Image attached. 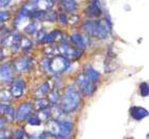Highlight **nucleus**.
<instances>
[{"label":"nucleus","instance_id":"obj_9","mask_svg":"<svg viewBox=\"0 0 149 139\" xmlns=\"http://www.w3.org/2000/svg\"><path fill=\"white\" fill-rule=\"evenodd\" d=\"M33 66V61L31 58L29 57H22L19 58L15 61L14 67L16 70H18L19 72H27Z\"/></svg>","mask_w":149,"mask_h":139},{"label":"nucleus","instance_id":"obj_31","mask_svg":"<svg viewBox=\"0 0 149 139\" xmlns=\"http://www.w3.org/2000/svg\"><path fill=\"white\" fill-rule=\"evenodd\" d=\"M49 65H50V59H44L41 61V68H43L46 71H49Z\"/></svg>","mask_w":149,"mask_h":139},{"label":"nucleus","instance_id":"obj_18","mask_svg":"<svg viewBox=\"0 0 149 139\" xmlns=\"http://www.w3.org/2000/svg\"><path fill=\"white\" fill-rule=\"evenodd\" d=\"M1 113H3L4 116L8 119L15 118L16 116L15 109L12 106H10V105H1Z\"/></svg>","mask_w":149,"mask_h":139},{"label":"nucleus","instance_id":"obj_7","mask_svg":"<svg viewBox=\"0 0 149 139\" xmlns=\"http://www.w3.org/2000/svg\"><path fill=\"white\" fill-rule=\"evenodd\" d=\"M33 104L31 102H23L18 107L17 111H16V116L15 119H17L18 121H24L28 117L31 115L32 111H33Z\"/></svg>","mask_w":149,"mask_h":139},{"label":"nucleus","instance_id":"obj_3","mask_svg":"<svg viewBox=\"0 0 149 139\" xmlns=\"http://www.w3.org/2000/svg\"><path fill=\"white\" fill-rule=\"evenodd\" d=\"M47 130L50 135L58 139H68L71 136L73 124L66 119H50L47 122Z\"/></svg>","mask_w":149,"mask_h":139},{"label":"nucleus","instance_id":"obj_32","mask_svg":"<svg viewBox=\"0 0 149 139\" xmlns=\"http://www.w3.org/2000/svg\"><path fill=\"white\" fill-rule=\"evenodd\" d=\"M47 136V134L45 132H40V133H33V134L30 136V139H44L45 137Z\"/></svg>","mask_w":149,"mask_h":139},{"label":"nucleus","instance_id":"obj_26","mask_svg":"<svg viewBox=\"0 0 149 139\" xmlns=\"http://www.w3.org/2000/svg\"><path fill=\"white\" fill-rule=\"evenodd\" d=\"M56 19H57L56 13L53 12V11H51V10L46 11V15H45L44 20H47V21H55Z\"/></svg>","mask_w":149,"mask_h":139},{"label":"nucleus","instance_id":"obj_13","mask_svg":"<svg viewBox=\"0 0 149 139\" xmlns=\"http://www.w3.org/2000/svg\"><path fill=\"white\" fill-rule=\"evenodd\" d=\"M129 113H130L132 118L136 119V120H141V119L145 118V117H147L149 115V112L145 108L138 107V106L132 107L130 109V111H129Z\"/></svg>","mask_w":149,"mask_h":139},{"label":"nucleus","instance_id":"obj_22","mask_svg":"<svg viewBox=\"0 0 149 139\" xmlns=\"http://www.w3.org/2000/svg\"><path fill=\"white\" fill-rule=\"evenodd\" d=\"M48 106H49V102L44 98H41V99H39V100H37V104H36V108H37V110H39V111L47 109Z\"/></svg>","mask_w":149,"mask_h":139},{"label":"nucleus","instance_id":"obj_33","mask_svg":"<svg viewBox=\"0 0 149 139\" xmlns=\"http://www.w3.org/2000/svg\"><path fill=\"white\" fill-rule=\"evenodd\" d=\"M3 127H4V118L0 117V131L3 130Z\"/></svg>","mask_w":149,"mask_h":139},{"label":"nucleus","instance_id":"obj_28","mask_svg":"<svg viewBox=\"0 0 149 139\" xmlns=\"http://www.w3.org/2000/svg\"><path fill=\"white\" fill-rule=\"evenodd\" d=\"M10 18V13L8 11H1L0 12V26Z\"/></svg>","mask_w":149,"mask_h":139},{"label":"nucleus","instance_id":"obj_1","mask_svg":"<svg viewBox=\"0 0 149 139\" xmlns=\"http://www.w3.org/2000/svg\"><path fill=\"white\" fill-rule=\"evenodd\" d=\"M81 102V95L78 88L73 84H70L65 89L64 94L61 98V110L64 113H73L79 107Z\"/></svg>","mask_w":149,"mask_h":139},{"label":"nucleus","instance_id":"obj_30","mask_svg":"<svg viewBox=\"0 0 149 139\" xmlns=\"http://www.w3.org/2000/svg\"><path fill=\"white\" fill-rule=\"evenodd\" d=\"M57 19H58V21L61 22V24L65 25L67 24L68 21H69V18H68V16L65 14V13H62V14H60V15L57 16Z\"/></svg>","mask_w":149,"mask_h":139},{"label":"nucleus","instance_id":"obj_27","mask_svg":"<svg viewBox=\"0 0 149 139\" xmlns=\"http://www.w3.org/2000/svg\"><path fill=\"white\" fill-rule=\"evenodd\" d=\"M49 102H52V104H56L57 102H60V95H58V92L53 91L49 93Z\"/></svg>","mask_w":149,"mask_h":139},{"label":"nucleus","instance_id":"obj_35","mask_svg":"<svg viewBox=\"0 0 149 139\" xmlns=\"http://www.w3.org/2000/svg\"><path fill=\"white\" fill-rule=\"evenodd\" d=\"M0 113H1V105H0Z\"/></svg>","mask_w":149,"mask_h":139},{"label":"nucleus","instance_id":"obj_5","mask_svg":"<svg viewBox=\"0 0 149 139\" xmlns=\"http://www.w3.org/2000/svg\"><path fill=\"white\" fill-rule=\"evenodd\" d=\"M70 67V61L63 55H55L52 59H50L49 71L54 73H62L68 70Z\"/></svg>","mask_w":149,"mask_h":139},{"label":"nucleus","instance_id":"obj_14","mask_svg":"<svg viewBox=\"0 0 149 139\" xmlns=\"http://www.w3.org/2000/svg\"><path fill=\"white\" fill-rule=\"evenodd\" d=\"M63 10L67 13H74L77 10V2L72 1V0H65L61 2Z\"/></svg>","mask_w":149,"mask_h":139},{"label":"nucleus","instance_id":"obj_20","mask_svg":"<svg viewBox=\"0 0 149 139\" xmlns=\"http://www.w3.org/2000/svg\"><path fill=\"white\" fill-rule=\"evenodd\" d=\"M31 42L30 40H28L27 38H21L20 40V44H19V47L22 48L23 51H27L31 48Z\"/></svg>","mask_w":149,"mask_h":139},{"label":"nucleus","instance_id":"obj_25","mask_svg":"<svg viewBox=\"0 0 149 139\" xmlns=\"http://www.w3.org/2000/svg\"><path fill=\"white\" fill-rule=\"evenodd\" d=\"M25 135H26V133H25L24 130H23V129H18L17 131L14 133V134H12L10 139H23L25 137Z\"/></svg>","mask_w":149,"mask_h":139},{"label":"nucleus","instance_id":"obj_16","mask_svg":"<svg viewBox=\"0 0 149 139\" xmlns=\"http://www.w3.org/2000/svg\"><path fill=\"white\" fill-rule=\"evenodd\" d=\"M85 74L87 75V77H89L90 81H92L93 83H97V82H98V81H99V79H100V74H99V72L96 71V70H95L94 68L90 67V66H88V67H86Z\"/></svg>","mask_w":149,"mask_h":139},{"label":"nucleus","instance_id":"obj_4","mask_svg":"<svg viewBox=\"0 0 149 139\" xmlns=\"http://www.w3.org/2000/svg\"><path fill=\"white\" fill-rule=\"evenodd\" d=\"M76 84L79 92L86 96L92 95L96 90V84L90 81L85 73H81L76 77Z\"/></svg>","mask_w":149,"mask_h":139},{"label":"nucleus","instance_id":"obj_10","mask_svg":"<svg viewBox=\"0 0 149 139\" xmlns=\"http://www.w3.org/2000/svg\"><path fill=\"white\" fill-rule=\"evenodd\" d=\"M14 66L10 63H3L0 65V79L3 82H12L14 77Z\"/></svg>","mask_w":149,"mask_h":139},{"label":"nucleus","instance_id":"obj_15","mask_svg":"<svg viewBox=\"0 0 149 139\" xmlns=\"http://www.w3.org/2000/svg\"><path fill=\"white\" fill-rule=\"evenodd\" d=\"M70 39H71V42H72L73 44L76 45L78 49H82V48L85 47V45H86L85 38L82 37L81 35H79V34L75 32V34H73V35L71 36Z\"/></svg>","mask_w":149,"mask_h":139},{"label":"nucleus","instance_id":"obj_24","mask_svg":"<svg viewBox=\"0 0 149 139\" xmlns=\"http://www.w3.org/2000/svg\"><path fill=\"white\" fill-rule=\"evenodd\" d=\"M139 90H140V94L142 95V96H148L149 95V85L147 84V83H142L141 85H140L139 87Z\"/></svg>","mask_w":149,"mask_h":139},{"label":"nucleus","instance_id":"obj_29","mask_svg":"<svg viewBox=\"0 0 149 139\" xmlns=\"http://www.w3.org/2000/svg\"><path fill=\"white\" fill-rule=\"evenodd\" d=\"M46 32H45V29H40L39 32H36V38H37V41L38 42H42L43 40H44V38L46 37Z\"/></svg>","mask_w":149,"mask_h":139},{"label":"nucleus","instance_id":"obj_23","mask_svg":"<svg viewBox=\"0 0 149 139\" xmlns=\"http://www.w3.org/2000/svg\"><path fill=\"white\" fill-rule=\"evenodd\" d=\"M24 32L28 35H33L37 32V23L36 22H30L29 24L24 28Z\"/></svg>","mask_w":149,"mask_h":139},{"label":"nucleus","instance_id":"obj_12","mask_svg":"<svg viewBox=\"0 0 149 139\" xmlns=\"http://www.w3.org/2000/svg\"><path fill=\"white\" fill-rule=\"evenodd\" d=\"M102 14L101 5L98 1H93L91 2L86 8V15L89 18H98Z\"/></svg>","mask_w":149,"mask_h":139},{"label":"nucleus","instance_id":"obj_19","mask_svg":"<svg viewBox=\"0 0 149 139\" xmlns=\"http://www.w3.org/2000/svg\"><path fill=\"white\" fill-rule=\"evenodd\" d=\"M10 98H12V94L10 90L3 89L0 91V105H8Z\"/></svg>","mask_w":149,"mask_h":139},{"label":"nucleus","instance_id":"obj_8","mask_svg":"<svg viewBox=\"0 0 149 139\" xmlns=\"http://www.w3.org/2000/svg\"><path fill=\"white\" fill-rule=\"evenodd\" d=\"M10 94L13 97H21L24 94L25 91V82L22 79L18 77V79H14L12 81V85H10Z\"/></svg>","mask_w":149,"mask_h":139},{"label":"nucleus","instance_id":"obj_34","mask_svg":"<svg viewBox=\"0 0 149 139\" xmlns=\"http://www.w3.org/2000/svg\"><path fill=\"white\" fill-rule=\"evenodd\" d=\"M10 3V1H8V0H0V8L1 6H4V5L8 4Z\"/></svg>","mask_w":149,"mask_h":139},{"label":"nucleus","instance_id":"obj_11","mask_svg":"<svg viewBox=\"0 0 149 139\" xmlns=\"http://www.w3.org/2000/svg\"><path fill=\"white\" fill-rule=\"evenodd\" d=\"M20 40L21 37L19 35V32H8L6 36L3 38L2 43L5 46H8V47H19V44H20Z\"/></svg>","mask_w":149,"mask_h":139},{"label":"nucleus","instance_id":"obj_21","mask_svg":"<svg viewBox=\"0 0 149 139\" xmlns=\"http://www.w3.org/2000/svg\"><path fill=\"white\" fill-rule=\"evenodd\" d=\"M26 121L29 126H40L42 120L39 118L38 115H30L27 119H26Z\"/></svg>","mask_w":149,"mask_h":139},{"label":"nucleus","instance_id":"obj_6","mask_svg":"<svg viewBox=\"0 0 149 139\" xmlns=\"http://www.w3.org/2000/svg\"><path fill=\"white\" fill-rule=\"evenodd\" d=\"M58 49H60L61 53L63 55V57H65L66 59L70 60H76L77 58L80 55V51L78 48L72 47L70 43L68 42H62L58 46Z\"/></svg>","mask_w":149,"mask_h":139},{"label":"nucleus","instance_id":"obj_2","mask_svg":"<svg viewBox=\"0 0 149 139\" xmlns=\"http://www.w3.org/2000/svg\"><path fill=\"white\" fill-rule=\"evenodd\" d=\"M112 28V23L109 18H105L103 21L98 20H86L82 23V29L86 34L98 39H105Z\"/></svg>","mask_w":149,"mask_h":139},{"label":"nucleus","instance_id":"obj_17","mask_svg":"<svg viewBox=\"0 0 149 139\" xmlns=\"http://www.w3.org/2000/svg\"><path fill=\"white\" fill-rule=\"evenodd\" d=\"M50 93V85L48 83H44L38 88L37 91H36V96L38 98H43L44 96H46L47 94Z\"/></svg>","mask_w":149,"mask_h":139}]
</instances>
